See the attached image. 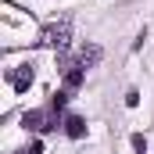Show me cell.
<instances>
[{
    "label": "cell",
    "mask_w": 154,
    "mask_h": 154,
    "mask_svg": "<svg viewBox=\"0 0 154 154\" xmlns=\"http://www.w3.org/2000/svg\"><path fill=\"white\" fill-rule=\"evenodd\" d=\"M82 79H86V68H82V65L65 68V90H72V93H75L79 86H82Z\"/></svg>",
    "instance_id": "cell-6"
},
{
    "label": "cell",
    "mask_w": 154,
    "mask_h": 154,
    "mask_svg": "<svg viewBox=\"0 0 154 154\" xmlns=\"http://www.w3.org/2000/svg\"><path fill=\"white\" fill-rule=\"evenodd\" d=\"M68 97H72V90H65V86H61V90H57V93L50 97V108H54V111H65V104H68Z\"/></svg>",
    "instance_id": "cell-7"
},
{
    "label": "cell",
    "mask_w": 154,
    "mask_h": 154,
    "mask_svg": "<svg viewBox=\"0 0 154 154\" xmlns=\"http://www.w3.org/2000/svg\"><path fill=\"white\" fill-rule=\"evenodd\" d=\"M22 125L25 129H32V133H50V129H57V125H65V118L61 111H54V108H32V111H25L22 115Z\"/></svg>",
    "instance_id": "cell-1"
},
{
    "label": "cell",
    "mask_w": 154,
    "mask_h": 154,
    "mask_svg": "<svg viewBox=\"0 0 154 154\" xmlns=\"http://www.w3.org/2000/svg\"><path fill=\"white\" fill-rule=\"evenodd\" d=\"M32 79H36V72H32V65L25 61V65H18V68H11V86L18 90V93H25L29 86H32Z\"/></svg>",
    "instance_id": "cell-3"
},
{
    "label": "cell",
    "mask_w": 154,
    "mask_h": 154,
    "mask_svg": "<svg viewBox=\"0 0 154 154\" xmlns=\"http://www.w3.org/2000/svg\"><path fill=\"white\" fill-rule=\"evenodd\" d=\"M22 154H43V143H39V140H32V143H29Z\"/></svg>",
    "instance_id": "cell-9"
},
{
    "label": "cell",
    "mask_w": 154,
    "mask_h": 154,
    "mask_svg": "<svg viewBox=\"0 0 154 154\" xmlns=\"http://www.w3.org/2000/svg\"><path fill=\"white\" fill-rule=\"evenodd\" d=\"M125 104H129V108H136V104H140V93H136V90H129V93H125Z\"/></svg>",
    "instance_id": "cell-10"
},
{
    "label": "cell",
    "mask_w": 154,
    "mask_h": 154,
    "mask_svg": "<svg viewBox=\"0 0 154 154\" xmlns=\"http://www.w3.org/2000/svg\"><path fill=\"white\" fill-rule=\"evenodd\" d=\"M100 57H104L100 43H86V47H79V57H75V65H82V68L90 72L93 65H100Z\"/></svg>",
    "instance_id": "cell-4"
},
{
    "label": "cell",
    "mask_w": 154,
    "mask_h": 154,
    "mask_svg": "<svg viewBox=\"0 0 154 154\" xmlns=\"http://www.w3.org/2000/svg\"><path fill=\"white\" fill-rule=\"evenodd\" d=\"M72 39V25L68 22H50L43 32H39V47H50V50H65Z\"/></svg>",
    "instance_id": "cell-2"
},
{
    "label": "cell",
    "mask_w": 154,
    "mask_h": 154,
    "mask_svg": "<svg viewBox=\"0 0 154 154\" xmlns=\"http://www.w3.org/2000/svg\"><path fill=\"white\" fill-rule=\"evenodd\" d=\"M65 136L68 140H82L86 136V118L82 115H65Z\"/></svg>",
    "instance_id": "cell-5"
},
{
    "label": "cell",
    "mask_w": 154,
    "mask_h": 154,
    "mask_svg": "<svg viewBox=\"0 0 154 154\" xmlns=\"http://www.w3.org/2000/svg\"><path fill=\"white\" fill-rule=\"evenodd\" d=\"M133 151H136V154H147V136H143V133H133Z\"/></svg>",
    "instance_id": "cell-8"
}]
</instances>
